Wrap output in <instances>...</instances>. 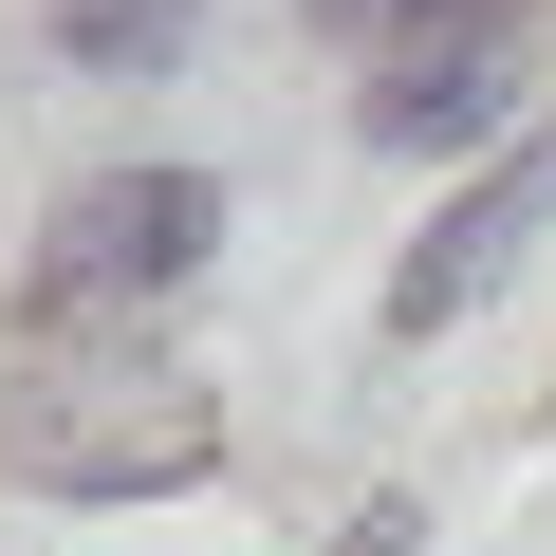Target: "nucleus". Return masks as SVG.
<instances>
[{"label": "nucleus", "mask_w": 556, "mask_h": 556, "mask_svg": "<svg viewBox=\"0 0 556 556\" xmlns=\"http://www.w3.org/2000/svg\"><path fill=\"white\" fill-rule=\"evenodd\" d=\"M316 20H371V0H316Z\"/></svg>", "instance_id": "0eeeda50"}, {"label": "nucleus", "mask_w": 556, "mask_h": 556, "mask_svg": "<svg viewBox=\"0 0 556 556\" xmlns=\"http://www.w3.org/2000/svg\"><path fill=\"white\" fill-rule=\"evenodd\" d=\"M334 556H427V501H353V519H334Z\"/></svg>", "instance_id": "423d86ee"}, {"label": "nucleus", "mask_w": 556, "mask_h": 556, "mask_svg": "<svg viewBox=\"0 0 556 556\" xmlns=\"http://www.w3.org/2000/svg\"><path fill=\"white\" fill-rule=\"evenodd\" d=\"M56 38H75V56H149V38H167V0H56Z\"/></svg>", "instance_id": "39448f33"}, {"label": "nucleus", "mask_w": 556, "mask_h": 556, "mask_svg": "<svg viewBox=\"0 0 556 556\" xmlns=\"http://www.w3.org/2000/svg\"><path fill=\"white\" fill-rule=\"evenodd\" d=\"M501 38H445V56H390V93H371V149H464V130H501Z\"/></svg>", "instance_id": "20e7f679"}, {"label": "nucleus", "mask_w": 556, "mask_h": 556, "mask_svg": "<svg viewBox=\"0 0 556 556\" xmlns=\"http://www.w3.org/2000/svg\"><path fill=\"white\" fill-rule=\"evenodd\" d=\"M538 223H556V130H538V149H501V167H482V186H464V204H445V223L390 260V334L482 316L501 278H519V241H538Z\"/></svg>", "instance_id": "7ed1b4c3"}, {"label": "nucleus", "mask_w": 556, "mask_h": 556, "mask_svg": "<svg viewBox=\"0 0 556 556\" xmlns=\"http://www.w3.org/2000/svg\"><path fill=\"white\" fill-rule=\"evenodd\" d=\"M0 464H20V482H75V501H167V482L223 464V390H186L149 353L20 371V390H0Z\"/></svg>", "instance_id": "f257e3e1"}, {"label": "nucleus", "mask_w": 556, "mask_h": 556, "mask_svg": "<svg viewBox=\"0 0 556 556\" xmlns=\"http://www.w3.org/2000/svg\"><path fill=\"white\" fill-rule=\"evenodd\" d=\"M204 241H223V186H204V167H93V186L38 223V298L130 316V298H167Z\"/></svg>", "instance_id": "f03ea898"}]
</instances>
